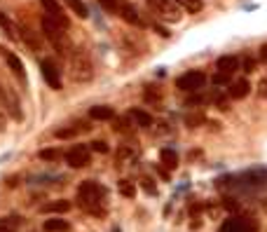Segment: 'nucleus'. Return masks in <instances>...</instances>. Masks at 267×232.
I'll use <instances>...</instances> for the list:
<instances>
[{"label":"nucleus","instance_id":"14","mask_svg":"<svg viewBox=\"0 0 267 232\" xmlns=\"http://www.w3.org/2000/svg\"><path fill=\"white\" fill-rule=\"evenodd\" d=\"M117 17L122 19V21H127V24H131V26H146V21L141 19V14H139V10L131 5V3H124V7L120 10V14Z\"/></svg>","mask_w":267,"mask_h":232},{"label":"nucleus","instance_id":"5","mask_svg":"<svg viewBox=\"0 0 267 232\" xmlns=\"http://www.w3.org/2000/svg\"><path fill=\"white\" fill-rule=\"evenodd\" d=\"M148 7H150L152 12L157 14L162 21H169V24H176L181 21V7L174 3V0H146Z\"/></svg>","mask_w":267,"mask_h":232},{"label":"nucleus","instance_id":"9","mask_svg":"<svg viewBox=\"0 0 267 232\" xmlns=\"http://www.w3.org/2000/svg\"><path fill=\"white\" fill-rule=\"evenodd\" d=\"M40 73H43V78H45V82H47L54 92H59L61 87H63V80H61V71H59V66H56V61L54 59H43L40 61Z\"/></svg>","mask_w":267,"mask_h":232},{"label":"nucleus","instance_id":"20","mask_svg":"<svg viewBox=\"0 0 267 232\" xmlns=\"http://www.w3.org/2000/svg\"><path fill=\"white\" fill-rule=\"evenodd\" d=\"M19 38H21V40L26 43V47H30L33 52H40V49H43V43H40V38H38L36 33L30 31V28H26V26H21V28H19Z\"/></svg>","mask_w":267,"mask_h":232},{"label":"nucleus","instance_id":"39","mask_svg":"<svg viewBox=\"0 0 267 232\" xmlns=\"http://www.w3.org/2000/svg\"><path fill=\"white\" fill-rule=\"evenodd\" d=\"M260 61H267V45L260 47Z\"/></svg>","mask_w":267,"mask_h":232},{"label":"nucleus","instance_id":"16","mask_svg":"<svg viewBox=\"0 0 267 232\" xmlns=\"http://www.w3.org/2000/svg\"><path fill=\"white\" fill-rule=\"evenodd\" d=\"M129 117H131L134 122H136V127H141V129L152 127V115L143 108H129Z\"/></svg>","mask_w":267,"mask_h":232},{"label":"nucleus","instance_id":"12","mask_svg":"<svg viewBox=\"0 0 267 232\" xmlns=\"http://www.w3.org/2000/svg\"><path fill=\"white\" fill-rule=\"evenodd\" d=\"M239 68H242V59L235 56V54H225V56H220L218 61H216V71H218L220 75H227V78H232Z\"/></svg>","mask_w":267,"mask_h":232},{"label":"nucleus","instance_id":"28","mask_svg":"<svg viewBox=\"0 0 267 232\" xmlns=\"http://www.w3.org/2000/svg\"><path fill=\"white\" fill-rule=\"evenodd\" d=\"M204 120H207V117H204V113H199V110H197V113H190V115H185V124H188V127H192V129L199 127Z\"/></svg>","mask_w":267,"mask_h":232},{"label":"nucleus","instance_id":"17","mask_svg":"<svg viewBox=\"0 0 267 232\" xmlns=\"http://www.w3.org/2000/svg\"><path fill=\"white\" fill-rule=\"evenodd\" d=\"M89 117L96 120V122H108V120H115V108H110V106H94V108H89Z\"/></svg>","mask_w":267,"mask_h":232},{"label":"nucleus","instance_id":"3","mask_svg":"<svg viewBox=\"0 0 267 232\" xmlns=\"http://www.w3.org/2000/svg\"><path fill=\"white\" fill-rule=\"evenodd\" d=\"M68 75L73 82L78 85H85L94 78V63H91L89 54H87L85 49H75L71 52V63H68Z\"/></svg>","mask_w":267,"mask_h":232},{"label":"nucleus","instance_id":"23","mask_svg":"<svg viewBox=\"0 0 267 232\" xmlns=\"http://www.w3.org/2000/svg\"><path fill=\"white\" fill-rule=\"evenodd\" d=\"M43 227H45V232H68L71 230V223L63 218H49V220H45Z\"/></svg>","mask_w":267,"mask_h":232},{"label":"nucleus","instance_id":"30","mask_svg":"<svg viewBox=\"0 0 267 232\" xmlns=\"http://www.w3.org/2000/svg\"><path fill=\"white\" fill-rule=\"evenodd\" d=\"M113 122H115V129L120 131V134H122V131H127V134L131 131V129H129V124H131V117H129V115L127 117H115Z\"/></svg>","mask_w":267,"mask_h":232},{"label":"nucleus","instance_id":"25","mask_svg":"<svg viewBox=\"0 0 267 232\" xmlns=\"http://www.w3.org/2000/svg\"><path fill=\"white\" fill-rule=\"evenodd\" d=\"M181 10H185V12H190V14H197V12H202V7H204V3L202 0H174Z\"/></svg>","mask_w":267,"mask_h":232},{"label":"nucleus","instance_id":"37","mask_svg":"<svg viewBox=\"0 0 267 232\" xmlns=\"http://www.w3.org/2000/svg\"><path fill=\"white\" fill-rule=\"evenodd\" d=\"M7 129V113H5V108L0 106V134Z\"/></svg>","mask_w":267,"mask_h":232},{"label":"nucleus","instance_id":"29","mask_svg":"<svg viewBox=\"0 0 267 232\" xmlns=\"http://www.w3.org/2000/svg\"><path fill=\"white\" fill-rule=\"evenodd\" d=\"M40 159H45V162H56V159L61 157V153L56 150V148H45V150H40Z\"/></svg>","mask_w":267,"mask_h":232},{"label":"nucleus","instance_id":"34","mask_svg":"<svg viewBox=\"0 0 267 232\" xmlns=\"http://www.w3.org/2000/svg\"><path fill=\"white\" fill-rule=\"evenodd\" d=\"M213 85H216V87H223V85H227V87H230V85H232V78L216 73V75H213Z\"/></svg>","mask_w":267,"mask_h":232},{"label":"nucleus","instance_id":"18","mask_svg":"<svg viewBox=\"0 0 267 232\" xmlns=\"http://www.w3.org/2000/svg\"><path fill=\"white\" fill-rule=\"evenodd\" d=\"M159 164L164 167L166 171H174L178 167V155L174 148H162L159 150Z\"/></svg>","mask_w":267,"mask_h":232},{"label":"nucleus","instance_id":"22","mask_svg":"<svg viewBox=\"0 0 267 232\" xmlns=\"http://www.w3.org/2000/svg\"><path fill=\"white\" fill-rule=\"evenodd\" d=\"M0 28H3V33H5L10 40H19V26L14 24L5 12H0Z\"/></svg>","mask_w":267,"mask_h":232},{"label":"nucleus","instance_id":"15","mask_svg":"<svg viewBox=\"0 0 267 232\" xmlns=\"http://www.w3.org/2000/svg\"><path fill=\"white\" fill-rule=\"evenodd\" d=\"M251 92V82L246 78H239L237 82H232L230 89H227V96L235 98V101H242V98H246Z\"/></svg>","mask_w":267,"mask_h":232},{"label":"nucleus","instance_id":"24","mask_svg":"<svg viewBox=\"0 0 267 232\" xmlns=\"http://www.w3.org/2000/svg\"><path fill=\"white\" fill-rule=\"evenodd\" d=\"M68 5V10L73 14H78L80 19H87L89 17V10H87V5H85V0H63Z\"/></svg>","mask_w":267,"mask_h":232},{"label":"nucleus","instance_id":"8","mask_svg":"<svg viewBox=\"0 0 267 232\" xmlns=\"http://www.w3.org/2000/svg\"><path fill=\"white\" fill-rule=\"evenodd\" d=\"M63 159H66V164L71 169H82V167L91 164V150L87 146H73L63 155Z\"/></svg>","mask_w":267,"mask_h":232},{"label":"nucleus","instance_id":"27","mask_svg":"<svg viewBox=\"0 0 267 232\" xmlns=\"http://www.w3.org/2000/svg\"><path fill=\"white\" fill-rule=\"evenodd\" d=\"M117 190H120V195L129 197V200L136 195V188H134V183H131V181H124V178H122L120 183H117Z\"/></svg>","mask_w":267,"mask_h":232},{"label":"nucleus","instance_id":"7","mask_svg":"<svg viewBox=\"0 0 267 232\" xmlns=\"http://www.w3.org/2000/svg\"><path fill=\"white\" fill-rule=\"evenodd\" d=\"M207 85V73L204 71H188V73H183L181 78L176 80V87L181 92H188V94H197L204 89Z\"/></svg>","mask_w":267,"mask_h":232},{"label":"nucleus","instance_id":"35","mask_svg":"<svg viewBox=\"0 0 267 232\" xmlns=\"http://www.w3.org/2000/svg\"><path fill=\"white\" fill-rule=\"evenodd\" d=\"M141 183H143V188H146V192H148V195H157V188L152 185V178L143 176V181H141Z\"/></svg>","mask_w":267,"mask_h":232},{"label":"nucleus","instance_id":"11","mask_svg":"<svg viewBox=\"0 0 267 232\" xmlns=\"http://www.w3.org/2000/svg\"><path fill=\"white\" fill-rule=\"evenodd\" d=\"M40 5H43L45 14H47L49 19H54V21H59V24H63L66 28H71V21H68V14L63 12V7L56 3V0H40Z\"/></svg>","mask_w":267,"mask_h":232},{"label":"nucleus","instance_id":"26","mask_svg":"<svg viewBox=\"0 0 267 232\" xmlns=\"http://www.w3.org/2000/svg\"><path fill=\"white\" fill-rule=\"evenodd\" d=\"M124 3H127V0H98V5L104 7L108 14H115V17L120 14V10L124 7Z\"/></svg>","mask_w":267,"mask_h":232},{"label":"nucleus","instance_id":"40","mask_svg":"<svg viewBox=\"0 0 267 232\" xmlns=\"http://www.w3.org/2000/svg\"><path fill=\"white\" fill-rule=\"evenodd\" d=\"M0 232H17V230H14V227H10V225H3V223H0Z\"/></svg>","mask_w":267,"mask_h":232},{"label":"nucleus","instance_id":"33","mask_svg":"<svg viewBox=\"0 0 267 232\" xmlns=\"http://www.w3.org/2000/svg\"><path fill=\"white\" fill-rule=\"evenodd\" d=\"M91 150H94V153H101V155H106L110 150V146L108 143H106V141H94V143H91Z\"/></svg>","mask_w":267,"mask_h":232},{"label":"nucleus","instance_id":"38","mask_svg":"<svg viewBox=\"0 0 267 232\" xmlns=\"http://www.w3.org/2000/svg\"><path fill=\"white\" fill-rule=\"evenodd\" d=\"M155 31H157L159 36H162V38H169V36H171V33L166 31V28H162V26H155Z\"/></svg>","mask_w":267,"mask_h":232},{"label":"nucleus","instance_id":"6","mask_svg":"<svg viewBox=\"0 0 267 232\" xmlns=\"http://www.w3.org/2000/svg\"><path fill=\"white\" fill-rule=\"evenodd\" d=\"M0 106L5 108V113L12 117L14 122H21V120H24V110H21V101H19V96L10 89V87L3 85V82H0Z\"/></svg>","mask_w":267,"mask_h":232},{"label":"nucleus","instance_id":"10","mask_svg":"<svg viewBox=\"0 0 267 232\" xmlns=\"http://www.w3.org/2000/svg\"><path fill=\"white\" fill-rule=\"evenodd\" d=\"M218 232H258V223L251 218H244V216H230L218 227Z\"/></svg>","mask_w":267,"mask_h":232},{"label":"nucleus","instance_id":"2","mask_svg":"<svg viewBox=\"0 0 267 232\" xmlns=\"http://www.w3.org/2000/svg\"><path fill=\"white\" fill-rule=\"evenodd\" d=\"M227 181H232V188L235 190H244V192H262V190H267V169L265 167H258V169L242 171V174L227 178Z\"/></svg>","mask_w":267,"mask_h":232},{"label":"nucleus","instance_id":"31","mask_svg":"<svg viewBox=\"0 0 267 232\" xmlns=\"http://www.w3.org/2000/svg\"><path fill=\"white\" fill-rule=\"evenodd\" d=\"M0 223L3 225H10L17 230V225H21V216H5V218H0Z\"/></svg>","mask_w":267,"mask_h":232},{"label":"nucleus","instance_id":"19","mask_svg":"<svg viewBox=\"0 0 267 232\" xmlns=\"http://www.w3.org/2000/svg\"><path fill=\"white\" fill-rule=\"evenodd\" d=\"M71 202L68 200H54L49 202V204H43L40 207V214H66V211H71Z\"/></svg>","mask_w":267,"mask_h":232},{"label":"nucleus","instance_id":"4","mask_svg":"<svg viewBox=\"0 0 267 232\" xmlns=\"http://www.w3.org/2000/svg\"><path fill=\"white\" fill-rule=\"evenodd\" d=\"M40 26H43V36L49 40V45L56 49V54H68V28L63 24H59V21H54V19H49L47 14H43V21H40Z\"/></svg>","mask_w":267,"mask_h":232},{"label":"nucleus","instance_id":"36","mask_svg":"<svg viewBox=\"0 0 267 232\" xmlns=\"http://www.w3.org/2000/svg\"><path fill=\"white\" fill-rule=\"evenodd\" d=\"M157 98H162V94L157 92V87H148L146 89V101H157Z\"/></svg>","mask_w":267,"mask_h":232},{"label":"nucleus","instance_id":"1","mask_svg":"<svg viewBox=\"0 0 267 232\" xmlns=\"http://www.w3.org/2000/svg\"><path fill=\"white\" fill-rule=\"evenodd\" d=\"M78 204L82 211L91 216H106V202H108V190L98 181H82L78 188Z\"/></svg>","mask_w":267,"mask_h":232},{"label":"nucleus","instance_id":"13","mask_svg":"<svg viewBox=\"0 0 267 232\" xmlns=\"http://www.w3.org/2000/svg\"><path fill=\"white\" fill-rule=\"evenodd\" d=\"M0 54H3V59L7 61V66L12 68V73L17 75L19 82L26 85V68H24V63H21V59H19L17 54H12L10 49H5V47H0Z\"/></svg>","mask_w":267,"mask_h":232},{"label":"nucleus","instance_id":"32","mask_svg":"<svg viewBox=\"0 0 267 232\" xmlns=\"http://www.w3.org/2000/svg\"><path fill=\"white\" fill-rule=\"evenodd\" d=\"M242 68H244V73H253V71H255V59H253V56H244V59H242Z\"/></svg>","mask_w":267,"mask_h":232},{"label":"nucleus","instance_id":"21","mask_svg":"<svg viewBox=\"0 0 267 232\" xmlns=\"http://www.w3.org/2000/svg\"><path fill=\"white\" fill-rule=\"evenodd\" d=\"M89 124L85 122H78V124H71V127H63V129H56V139H73V136L82 134V131H89Z\"/></svg>","mask_w":267,"mask_h":232}]
</instances>
